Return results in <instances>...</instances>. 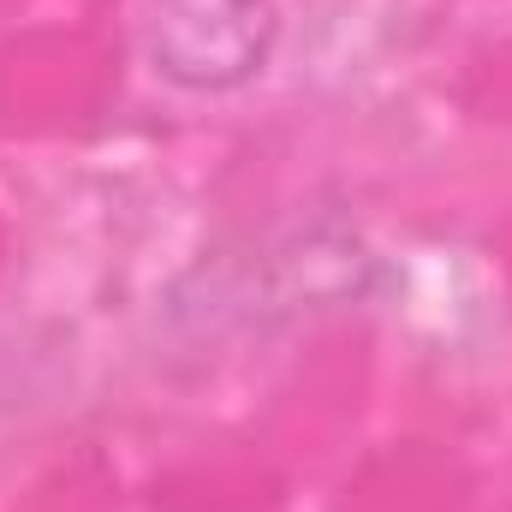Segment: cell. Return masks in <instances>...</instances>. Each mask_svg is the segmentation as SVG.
Here are the masks:
<instances>
[{
    "label": "cell",
    "mask_w": 512,
    "mask_h": 512,
    "mask_svg": "<svg viewBox=\"0 0 512 512\" xmlns=\"http://www.w3.org/2000/svg\"><path fill=\"white\" fill-rule=\"evenodd\" d=\"M274 36H280L274 0H155L149 60L173 84L227 90L262 72Z\"/></svg>",
    "instance_id": "6da1fadb"
}]
</instances>
